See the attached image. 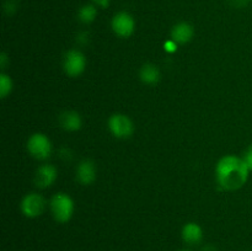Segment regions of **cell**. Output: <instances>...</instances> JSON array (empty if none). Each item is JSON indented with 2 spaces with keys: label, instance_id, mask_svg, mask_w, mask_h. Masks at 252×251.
<instances>
[{
  "label": "cell",
  "instance_id": "1",
  "mask_svg": "<svg viewBox=\"0 0 252 251\" xmlns=\"http://www.w3.org/2000/svg\"><path fill=\"white\" fill-rule=\"evenodd\" d=\"M250 175L243 157L236 155H225L218 161L216 167V176L219 186L226 191H236L246 185Z\"/></svg>",
  "mask_w": 252,
  "mask_h": 251
},
{
  "label": "cell",
  "instance_id": "2",
  "mask_svg": "<svg viewBox=\"0 0 252 251\" xmlns=\"http://www.w3.org/2000/svg\"><path fill=\"white\" fill-rule=\"evenodd\" d=\"M51 212L58 223H66L74 214V202L69 194L59 192L51 199Z\"/></svg>",
  "mask_w": 252,
  "mask_h": 251
},
{
  "label": "cell",
  "instance_id": "3",
  "mask_svg": "<svg viewBox=\"0 0 252 251\" xmlns=\"http://www.w3.org/2000/svg\"><path fill=\"white\" fill-rule=\"evenodd\" d=\"M27 149L34 159L46 160L52 153V143L43 133H34L29 138Z\"/></svg>",
  "mask_w": 252,
  "mask_h": 251
},
{
  "label": "cell",
  "instance_id": "4",
  "mask_svg": "<svg viewBox=\"0 0 252 251\" xmlns=\"http://www.w3.org/2000/svg\"><path fill=\"white\" fill-rule=\"evenodd\" d=\"M108 129L118 139H127L134 132V125L128 116L115 113L108 120Z\"/></svg>",
  "mask_w": 252,
  "mask_h": 251
},
{
  "label": "cell",
  "instance_id": "5",
  "mask_svg": "<svg viewBox=\"0 0 252 251\" xmlns=\"http://www.w3.org/2000/svg\"><path fill=\"white\" fill-rule=\"evenodd\" d=\"M86 68V58L78 49H70L64 54L63 69L71 78L81 75Z\"/></svg>",
  "mask_w": 252,
  "mask_h": 251
},
{
  "label": "cell",
  "instance_id": "6",
  "mask_svg": "<svg viewBox=\"0 0 252 251\" xmlns=\"http://www.w3.org/2000/svg\"><path fill=\"white\" fill-rule=\"evenodd\" d=\"M46 199L39 193H29L22 198L21 211L27 218H37L46 209Z\"/></svg>",
  "mask_w": 252,
  "mask_h": 251
},
{
  "label": "cell",
  "instance_id": "7",
  "mask_svg": "<svg viewBox=\"0 0 252 251\" xmlns=\"http://www.w3.org/2000/svg\"><path fill=\"white\" fill-rule=\"evenodd\" d=\"M113 32L118 37L122 38H128L133 34L135 29V21L130 14L126 11H121L113 16L112 22H111Z\"/></svg>",
  "mask_w": 252,
  "mask_h": 251
},
{
  "label": "cell",
  "instance_id": "8",
  "mask_svg": "<svg viewBox=\"0 0 252 251\" xmlns=\"http://www.w3.org/2000/svg\"><path fill=\"white\" fill-rule=\"evenodd\" d=\"M58 171L51 164H43L37 169L34 175V184L38 188H48L56 182Z\"/></svg>",
  "mask_w": 252,
  "mask_h": 251
},
{
  "label": "cell",
  "instance_id": "9",
  "mask_svg": "<svg viewBox=\"0 0 252 251\" xmlns=\"http://www.w3.org/2000/svg\"><path fill=\"white\" fill-rule=\"evenodd\" d=\"M76 177L81 185H91L96 180V165L93 160L85 159L76 167Z\"/></svg>",
  "mask_w": 252,
  "mask_h": 251
},
{
  "label": "cell",
  "instance_id": "10",
  "mask_svg": "<svg viewBox=\"0 0 252 251\" xmlns=\"http://www.w3.org/2000/svg\"><path fill=\"white\" fill-rule=\"evenodd\" d=\"M194 30L187 22H180L175 25L171 30V39H174L177 44L189 43L193 38Z\"/></svg>",
  "mask_w": 252,
  "mask_h": 251
},
{
  "label": "cell",
  "instance_id": "11",
  "mask_svg": "<svg viewBox=\"0 0 252 251\" xmlns=\"http://www.w3.org/2000/svg\"><path fill=\"white\" fill-rule=\"evenodd\" d=\"M59 125L63 129L75 132L81 128L83 120H81V116L75 111H65L59 116Z\"/></svg>",
  "mask_w": 252,
  "mask_h": 251
},
{
  "label": "cell",
  "instance_id": "12",
  "mask_svg": "<svg viewBox=\"0 0 252 251\" xmlns=\"http://www.w3.org/2000/svg\"><path fill=\"white\" fill-rule=\"evenodd\" d=\"M182 239L189 245H197L203 239V230L197 223H187L182 228Z\"/></svg>",
  "mask_w": 252,
  "mask_h": 251
},
{
  "label": "cell",
  "instance_id": "13",
  "mask_svg": "<svg viewBox=\"0 0 252 251\" xmlns=\"http://www.w3.org/2000/svg\"><path fill=\"white\" fill-rule=\"evenodd\" d=\"M140 80L147 85H155L160 80V70L155 64L148 63L142 66L139 71Z\"/></svg>",
  "mask_w": 252,
  "mask_h": 251
},
{
  "label": "cell",
  "instance_id": "14",
  "mask_svg": "<svg viewBox=\"0 0 252 251\" xmlns=\"http://www.w3.org/2000/svg\"><path fill=\"white\" fill-rule=\"evenodd\" d=\"M96 16H97V9L94 5L86 4L83 7H80L78 12V17L83 24H91L95 21Z\"/></svg>",
  "mask_w": 252,
  "mask_h": 251
},
{
  "label": "cell",
  "instance_id": "15",
  "mask_svg": "<svg viewBox=\"0 0 252 251\" xmlns=\"http://www.w3.org/2000/svg\"><path fill=\"white\" fill-rule=\"evenodd\" d=\"M12 90V80L7 74L4 71L0 73V96L1 98H5Z\"/></svg>",
  "mask_w": 252,
  "mask_h": 251
},
{
  "label": "cell",
  "instance_id": "16",
  "mask_svg": "<svg viewBox=\"0 0 252 251\" xmlns=\"http://www.w3.org/2000/svg\"><path fill=\"white\" fill-rule=\"evenodd\" d=\"M243 159H244V161L246 162V165H248L249 169H250V171H252V144L249 145V148L246 149L245 154H244Z\"/></svg>",
  "mask_w": 252,
  "mask_h": 251
},
{
  "label": "cell",
  "instance_id": "17",
  "mask_svg": "<svg viewBox=\"0 0 252 251\" xmlns=\"http://www.w3.org/2000/svg\"><path fill=\"white\" fill-rule=\"evenodd\" d=\"M177 46H179V44H177L174 39H169V41L165 42V44H164L165 51H166L167 53H174V52H176Z\"/></svg>",
  "mask_w": 252,
  "mask_h": 251
},
{
  "label": "cell",
  "instance_id": "18",
  "mask_svg": "<svg viewBox=\"0 0 252 251\" xmlns=\"http://www.w3.org/2000/svg\"><path fill=\"white\" fill-rule=\"evenodd\" d=\"M250 1H252V0H230L231 5L235 7H243L248 5Z\"/></svg>",
  "mask_w": 252,
  "mask_h": 251
},
{
  "label": "cell",
  "instance_id": "19",
  "mask_svg": "<svg viewBox=\"0 0 252 251\" xmlns=\"http://www.w3.org/2000/svg\"><path fill=\"white\" fill-rule=\"evenodd\" d=\"M93 1L95 2V4L97 5V6H100V7H102V9H105V7H107L108 5H110L111 0H93Z\"/></svg>",
  "mask_w": 252,
  "mask_h": 251
},
{
  "label": "cell",
  "instance_id": "20",
  "mask_svg": "<svg viewBox=\"0 0 252 251\" xmlns=\"http://www.w3.org/2000/svg\"><path fill=\"white\" fill-rule=\"evenodd\" d=\"M6 62H7V57L5 53H1V57H0V65H1V69L2 71H4V69L6 68Z\"/></svg>",
  "mask_w": 252,
  "mask_h": 251
},
{
  "label": "cell",
  "instance_id": "21",
  "mask_svg": "<svg viewBox=\"0 0 252 251\" xmlns=\"http://www.w3.org/2000/svg\"><path fill=\"white\" fill-rule=\"evenodd\" d=\"M202 251H216V249H214L213 246L208 245V246H204L203 250H202Z\"/></svg>",
  "mask_w": 252,
  "mask_h": 251
},
{
  "label": "cell",
  "instance_id": "22",
  "mask_svg": "<svg viewBox=\"0 0 252 251\" xmlns=\"http://www.w3.org/2000/svg\"><path fill=\"white\" fill-rule=\"evenodd\" d=\"M181 251H189V250H181Z\"/></svg>",
  "mask_w": 252,
  "mask_h": 251
}]
</instances>
